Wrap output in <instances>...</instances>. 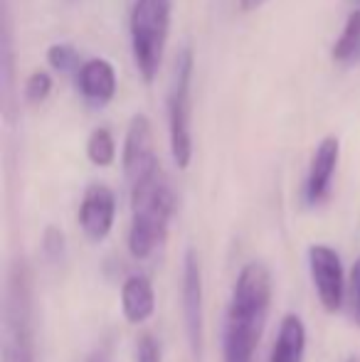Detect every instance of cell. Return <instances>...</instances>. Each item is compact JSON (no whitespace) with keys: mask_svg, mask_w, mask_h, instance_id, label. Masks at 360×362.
<instances>
[{"mask_svg":"<svg viewBox=\"0 0 360 362\" xmlns=\"http://www.w3.org/2000/svg\"><path fill=\"white\" fill-rule=\"evenodd\" d=\"M175 212V197L163 170L131 187L129 254L139 262L149 259L168 237V224Z\"/></svg>","mask_w":360,"mask_h":362,"instance_id":"6da1fadb","label":"cell"},{"mask_svg":"<svg viewBox=\"0 0 360 362\" xmlns=\"http://www.w3.org/2000/svg\"><path fill=\"white\" fill-rule=\"evenodd\" d=\"M170 5V0H136L131 10V49L136 67L149 84L158 74L168 42Z\"/></svg>","mask_w":360,"mask_h":362,"instance_id":"7a4b0ae2","label":"cell"},{"mask_svg":"<svg viewBox=\"0 0 360 362\" xmlns=\"http://www.w3.org/2000/svg\"><path fill=\"white\" fill-rule=\"evenodd\" d=\"M192 52L190 47L180 49L175 57L173 81L168 96V126H170V153L180 170H185L192 160V134H190V111H192Z\"/></svg>","mask_w":360,"mask_h":362,"instance_id":"3957f363","label":"cell"},{"mask_svg":"<svg viewBox=\"0 0 360 362\" xmlns=\"http://www.w3.org/2000/svg\"><path fill=\"white\" fill-rule=\"evenodd\" d=\"M272 303V276L269 269L262 262H250L237 274L235 288H232L230 308L227 315L235 318L255 320V323H267Z\"/></svg>","mask_w":360,"mask_h":362,"instance_id":"277c9868","label":"cell"},{"mask_svg":"<svg viewBox=\"0 0 360 362\" xmlns=\"http://www.w3.org/2000/svg\"><path fill=\"white\" fill-rule=\"evenodd\" d=\"M308 272H311V281L321 305L328 313H338L343 308L348 291L341 254L328 244H313L308 249Z\"/></svg>","mask_w":360,"mask_h":362,"instance_id":"5b68a950","label":"cell"},{"mask_svg":"<svg viewBox=\"0 0 360 362\" xmlns=\"http://www.w3.org/2000/svg\"><path fill=\"white\" fill-rule=\"evenodd\" d=\"M158 170L161 163L153 146V126L144 114H136L131 119L124 141V175L129 180V187L139 185Z\"/></svg>","mask_w":360,"mask_h":362,"instance_id":"8992f818","label":"cell"},{"mask_svg":"<svg viewBox=\"0 0 360 362\" xmlns=\"http://www.w3.org/2000/svg\"><path fill=\"white\" fill-rule=\"evenodd\" d=\"M182 318H185L190 350L200 360L202 340H205V308H202V269L195 249H187L182 264Z\"/></svg>","mask_w":360,"mask_h":362,"instance_id":"52a82bcc","label":"cell"},{"mask_svg":"<svg viewBox=\"0 0 360 362\" xmlns=\"http://www.w3.org/2000/svg\"><path fill=\"white\" fill-rule=\"evenodd\" d=\"M116 219V195L109 185L94 182L84 190L79 205V227L89 242H101L111 234Z\"/></svg>","mask_w":360,"mask_h":362,"instance_id":"ba28073f","label":"cell"},{"mask_svg":"<svg viewBox=\"0 0 360 362\" xmlns=\"http://www.w3.org/2000/svg\"><path fill=\"white\" fill-rule=\"evenodd\" d=\"M338 156H341V144L336 136L323 139L318 148L313 151L311 165H308L306 177V202L308 205H318L328 197L333 182V173L338 168Z\"/></svg>","mask_w":360,"mask_h":362,"instance_id":"9c48e42d","label":"cell"},{"mask_svg":"<svg viewBox=\"0 0 360 362\" xmlns=\"http://www.w3.org/2000/svg\"><path fill=\"white\" fill-rule=\"evenodd\" d=\"M262 333H265V325L227 315L225 335H222L225 362H255V353L260 348Z\"/></svg>","mask_w":360,"mask_h":362,"instance_id":"30bf717a","label":"cell"},{"mask_svg":"<svg viewBox=\"0 0 360 362\" xmlns=\"http://www.w3.org/2000/svg\"><path fill=\"white\" fill-rule=\"evenodd\" d=\"M79 91L91 106H104L116 94V72L106 59H89L77 72Z\"/></svg>","mask_w":360,"mask_h":362,"instance_id":"8fae6325","label":"cell"},{"mask_svg":"<svg viewBox=\"0 0 360 362\" xmlns=\"http://www.w3.org/2000/svg\"><path fill=\"white\" fill-rule=\"evenodd\" d=\"M121 310L131 325H141L156 313V291L149 276L134 274L121 286Z\"/></svg>","mask_w":360,"mask_h":362,"instance_id":"7c38bea8","label":"cell"},{"mask_svg":"<svg viewBox=\"0 0 360 362\" xmlns=\"http://www.w3.org/2000/svg\"><path fill=\"white\" fill-rule=\"evenodd\" d=\"M306 355V325L296 313H286L272 345L269 362H303Z\"/></svg>","mask_w":360,"mask_h":362,"instance_id":"4fadbf2b","label":"cell"},{"mask_svg":"<svg viewBox=\"0 0 360 362\" xmlns=\"http://www.w3.org/2000/svg\"><path fill=\"white\" fill-rule=\"evenodd\" d=\"M333 59L338 64H353L360 59V10H353L346 20L338 42L333 45Z\"/></svg>","mask_w":360,"mask_h":362,"instance_id":"5bb4252c","label":"cell"},{"mask_svg":"<svg viewBox=\"0 0 360 362\" xmlns=\"http://www.w3.org/2000/svg\"><path fill=\"white\" fill-rule=\"evenodd\" d=\"M87 158L96 168H109L116 160V144L109 129H94L87 141Z\"/></svg>","mask_w":360,"mask_h":362,"instance_id":"9a60e30c","label":"cell"},{"mask_svg":"<svg viewBox=\"0 0 360 362\" xmlns=\"http://www.w3.org/2000/svg\"><path fill=\"white\" fill-rule=\"evenodd\" d=\"M47 62L50 67L54 69V72H79V54L77 49L72 47V45H64V42H57L52 45V47L47 49Z\"/></svg>","mask_w":360,"mask_h":362,"instance_id":"2e32d148","label":"cell"},{"mask_svg":"<svg viewBox=\"0 0 360 362\" xmlns=\"http://www.w3.org/2000/svg\"><path fill=\"white\" fill-rule=\"evenodd\" d=\"M3 362H35L33 338H20V335L8 333L3 343Z\"/></svg>","mask_w":360,"mask_h":362,"instance_id":"e0dca14e","label":"cell"},{"mask_svg":"<svg viewBox=\"0 0 360 362\" xmlns=\"http://www.w3.org/2000/svg\"><path fill=\"white\" fill-rule=\"evenodd\" d=\"M42 254L50 262H62L64 254H67V242H64V232L59 227L50 224L42 234Z\"/></svg>","mask_w":360,"mask_h":362,"instance_id":"ac0fdd59","label":"cell"},{"mask_svg":"<svg viewBox=\"0 0 360 362\" xmlns=\"http://www.w3.org/2000/svg\"><path fill=\"white\" fill-rule=\"evenodd\" d=\"M50 91H52V76L47 72L30 74L28 84H25V99H28L30 104H42L50 96Z\"/></svg>","mask_w":360,"mask_h":362,"instance_id":"d6986e66","label":"cell"},{"mask_svg":"<svg viewBox=\"0 0 360 362\" xmlns=\"http://www.w3.org/2000/svg\"><path fill=\"white\" fill-rule=\"evenodd\" d=\"M134 358H136V362H163L161 343L156 340L153 333H141L139 338H136Z\"/></svg>","mask_w":360,"mask_h":362,"instance_id":"ffe728a7","label":"cell"},{"mask_svg":"<svg viewBox=\"0 0 360 362\" xmlns=\"http://www.w3.org/2000/svg\"><path fill=\"white\" fill-rule=\"evenodd\" d=\"M348 300H351L353 318L360 325V257L356 259L351 269V276H348Z\"/></svg>","mask_w":360,"mask_h":362,"instance_id":"44dd1931","label":"cell"},{"mask_svg":"<svg viewBox=\"0 0 360 362\" xmlns=\"http://www.w3.org/2000/svg\"><path fill=\"white\" fill-rule=\"evenodd\" d=\"M237 3H240L242 13H255V10H260L262 5L267 3V0H237Z\"/></svg>","mask_w":360,"mask_h":362,"instance_id":"7402d4cb","label":"cell"},{"mask_svg":"<svg viewBox=\"0 0 360 362\" xmlns=\"http://www.w3.org/2000/svg\"><path fill=\"white\" fill-rule=\"evenodd\" d=\"M348 3H353V5H360V0H348Z\"/></svg>","mask_w":360,"mask_h":362,"instance_id":"603a6c76","label":"cell"},{"mask_svg":"<svg viewBox=\"0 0 360 362\" xmlns=\"http://www.w3.org/2000/svg\"><path fill=\"white\" fill-rule=\"evenodd\" d=\"M348 362H358V360H356V358H351V360H348Z\"/></svg>","mask_w":360,"mask_h":362,"instance_id":"cb8c5ba5","label":"cell"}]
</instances>
